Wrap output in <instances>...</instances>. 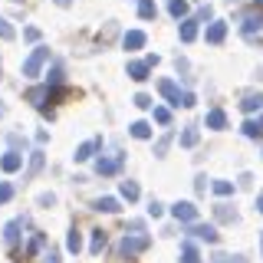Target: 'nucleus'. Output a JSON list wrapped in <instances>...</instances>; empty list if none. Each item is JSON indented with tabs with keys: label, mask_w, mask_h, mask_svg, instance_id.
Returning a JSON list of instances; mask_svg holds the SVG:
<instances>
[{
	"label": "nucleus",
	"mask_w": 263,
	"mask_h": 263,
	"mask_svg": "<svg viewBox=\"0 0 263 263\" xmlns=\"http://www.w3.org/2000/svg\"><path fill=\"white\" fill-rule=\"evenodd\" d=\"M56 4H60V7H69V0H56Z\"/></svg>",
	"instance_id": "obj_48"
},
{
	"label": "nucleus",
	"mask_w": 263,
	"mask_h": 263,
	"mask_svg": "<svg viewBox=\"0 0 263 263\" xmlns=\"http://www.w3.org/2000/svg\"><path fill=\"white\" fill-rule=\"evenodd\" d=\"M155 13H158L155 0H138V16H142V20H155Z\"/></svg>",
	"instance_id": "obj_24"
},
{
	"label": "nucleus",
	"mask_w": 263,
	"mask_h": 263,
	"mask_svg": "<svg viewBox=\"0 0 263 263\" xmlns=\"http://www.w3.org/2000/svg\"><path fill=\"white\" fill-rule=\"evenodd\" d=\"M23 224H27V220H23V217H13V220H10V224H7V227H4V240H7V243H10V247H13L16 240H20V230H23Z\"/></svg>",
	"instance_id": "obj_12"
},
{
	"label": "nucleus",
	"mask_w": 263,
	"mask_h": 263,
	"mask_svg": "<svg viewBox=\"0 0 263 263\" xmlns=\"http://www.w3.org/2000/svg\"><path fill=\"white\" fill-rule=\"evenodd\" d=\"M168 13L175 16V20L184 23V16H187V0H168Z\"/></svg>",
	"instance_id": "obj_19"
},
{
	"label": "nucleus",
	"mask_w": 263,
	"mask_h": 263,
	"mask_svg": "<svg viewBox=\"0 0 263 263\" xmlns=\"http://www.w3.org/2000/svg\"><path fill=\"white\" fill-rule=\"evenodd\" d=\"M125 72H128V79H135V82H145V79H148V72H152V66H148L145 60H132Z\"/></svg>",
	"instance_id": "obj_9"
},
{
	"label": "nucleus",
	"mask_w": 263,
	"mask_h": 263,
	"mask_svg": "<svg viewBox=\"0 0 263 263\" xmlns=\"http://www.w3.org/2000/svg\"><path fill=\"white\" fill-rule=\"evenodd\" d=\"M122 46L125 49H142L145 46V33L142 30H128L125 36H122Z\"/></svg>",
	"instance_id": "obj_13"
},
{
	"label": "nucleus",
	"mask_w": 263,
	"mask_h": 263,
	"mask_svg": "<svg viewBox=\"0 0 263 263\" xmlns=\"http://www.w3.org/2000/svg\"><path fill=\"white\" fill-rule=\"evenodd\" d=\"M13 36H16V33H13V27L4 20V16H0V40H13Z\"/></svg>",
	"instance_id": "obj_36"
},
{
	"label": "nucleus",
	"mask_w": 263,
	"mask_h": 263,
	"mask_svg": "<svg viewBox=\"0 0 263 263\" xmlns=\"http://www.w3.org/2000/svg\"><path fill=\"white\" fill-rule=\"evenodd\" d=\"M40 168H43V152H33V155H30V171H27V175H23V178H27V181H30V178H33V175H36V171H40Z\"/></svg>",
	"instance_id": "obj_27"
},
{
	"label": "nucleus",
	"mask_w": 263,
	"mask_h": 263,
	"mask_svg": "<svg viewBox=\"0 0 263 263\" xmlns=\"http://www.w3.org/2000/svg\"><path fill=\"white\" fill-rule=\"evenodd\" d=\"M230 4H234V0H230Z\"/></svg>",
	"instance_id": "obj_52"
},
{
	"label": "nucleus",
	"mask_w": 263,
	"mask_h": 263,
	"mask_svg": "<svg viewBox=\"0 0 263 263\" xmlns=\"http://www.w3.org/2000/svg\"><path fill=\"white\" fill-rule=\"evenodd\" d=\"M243 135L247 138H260L263 135V125H260V122H253V119H247L243 122Z\"/></svg>",
	"instance_id": "obj_28"
},
{
	"label": "nucleus",
	"mask_w": 263,
	"mask_h": 263,
	"mask_svg": "<svg viewBox=\"0 0 263 263\" xmlns=\"http://www.w3.org/2000/svg\"><path fill=\"white\" fill-rule=\"evenodd\" d=\"M211 16H214L211 7H201V10H197V23H201V20H211Z\"/></svg>",
	"instance_id": "obj_41"
},
{
	"label": "nucleus",
	"mask_w": 263,
	"mask_h": 263,
	"mask_svg": "<svg viewBox=\"0 0 263 263\" xmlns=\"http://www.w3.org/2000/svg\"><path fill=\"white\" fill-rule=\"evenodd\" d=\"M10 197H13V184H7V181H4V184H0V204H7Z\"/></svg>",
	"instance_id": "obj_37"
},
{
	"label": "nucleus",
	"mask_w": 263,
	"mask_h": 263,
	"mask_svg": "<svg viewBox=\"0 0 263 263\" xmlns=\"http://www.w3.org/2000/svg\"><path fill=\"white\" fill-rule=\"evenodd\" d=\"M43 243H46V237H43V234H33V240H30V247H27V257H33V253H36Z\"/></svg>",
	"instance_id": "obj_34"
},
{
	"label": "nucleus",
	"mask_w": 263,
	"mask_h": 263,
	"mask_svg": "<svg viewBox=\"0 0 263 263\" xmlns=\"http://www.w3.org/2000/svg\"><path fill=\"white\" fill-rule=\"evenodd\" d=\"M122 171V155H115V158H99L96 161V175H102V178H112V175H119Z\"/></svg>",
	"instance_id": "obj_6"
},
{
	"label": "nucleus",
	"mask_w": 263,
	"mask_h": 263,
	"mask_svg": "<svg viewBox=\"0 0 263 263\" xmlns=\"http://www.w3.org/2000/svg\"><path fill=\"white\" fill-rule=\"evenodd\" d=\"M260 27H263V16L250 13V16H243V27H240V30H243V36H247V40H253V33H257Z\"/></svg>",
	"instance_id": "obj_15"
},
{
	"label": "nucleus",
	"mask_w": 263,
	"mask_h": 263,
	"mask_svg": "<svg viewBox=\"0 0 263 263\" xmlns=\"http://www.w3.org/2000/svg\"><path fill=\"white\" fill-rule=\"evenodd\" d=\"M122 197H125V201H138V197H142V187H138L135 181H122Z\"/></svg>",
	"instance_id": "obj_23"
},
{
	"label": "nucleus",
	"mask_w": 263,
	"mask_h": 263,
	"mask_svg": "<svg viewBox=\"0 0 263 263\" xmlns=\"http://www.w3.org/2000/svg\"><path fill=\"white\" fill-rule=\"evenodd\" d=\"M257 109H263V92H253V96H247L243 102H240V112H257Z\"/></svg>",
	"instance_id": "obj_18"
},
{
	"label": "nucleus",
	"mask_w": 263,
	"mask_h": 263,
	"mask_svg": "<svg viewBox=\"0 0 263 263\" xmlns=\"http://www.w3.org/2000/svg\"><path fill=\"white\" fill-rule=\"evenodd\" d=\"M46 63H49V46L40 43V46L27 56V60H23V76H27V79H36V76H40V69H43Z\"/></svg>",
	"instance_id": "obj_1"
},
{
	"label": "nucleus",
	"mask_w": 263,
	"mask_h": 263,
	"mask_svg": "<svg viewBox=\"0 0 263 263\" xmlns=\"http://www.w3.org/2000/svg\"><path fill=\"white\" fill-rule=\"evenodd\" d=\"M105 243H109L105 230H92V243H89V253H92V257H99V253L105 250Z\"/></svg>",
	"instance_id": "obj_16"
},
{
	"label": "nucleus",
	"mask_w": 263,
	"mask_h": 263,
	"mask_svg": "<svg viewBox=\"0 0 263 263\" xmlns=\"http://www.w3.org/2000/svg\"><path fill=\"white\" fill-rule=\"evenodd\" d=\"M214 217H217L220 224H234V220H237V211L230 208V204H214Z\"/></svg>",
	"instance_id": "obj_14"
},
{
	"label": "nucleus",
	"mask_w": 263,
	"mask_h": 263,
	"mask_svg": "<svg viewBox=\"0 0 263 263\" xmlns=\"http://www.w3.org/2000/svg\"><path fill=\"white\" fill-rule=\"evenodd\" d=\"M49 86H53V89H56V86H63V69H60V66H53V69H49V76H46V89H49Z\"/></svg>",
	"instance_id": "obj_30"
},
{
	"label": "nucleus",
	"mask_w": 263,
	"mask_h": 263,
	"mask_svg": "<svg viewBox=\"0 0 263 263\" xmlns=\"http://www.w3.org/2000/svg\"><path fill=\"white\" fill-rule=\"evenodd\" d=\"M128 132H132V138H152V125H148V122H132L128 125Z\"/></svg>",
	"instance_id": "obj_22"
},
{
	"label": "nucleus",
	"mask_w": 263,
	"mask_h": 263,
	"mask_svg": "<svg viewBox=\"0 0 263 263\" xmlns=\"http://www.w3.org/2000/svg\"><path fill=\"white\" fill-rule=\"evenodd\" d=\"M158 92L168 99V102L175 105V109H181V102H184V92H181V89H178L171 79H161V82H158Z\"/></svg>",
	"instance_id": "obj_4"
},
{
	"label": "nucleus",
	"mask_w": 263,
	"mask_h": 263,
	"mask_svg": "<svg viewBox=\"0 0 263 263\" xmlns=\"http://www.w3.org/2000/svg\"><path fill=\"white\" fill-rule=\"evenodd\" d=\"M178 36L181 43H191V40H197V16H187L184 23L178 27Z\"/></svg>",
	"instance_id": "obj_11"
},
{
	"label": "nucleus",
	"mask_w": 263,
	"mask_h": 263,
	"mask_svg": "<svg viewBox=\"0 0 263 263\" xmlns=\"http://www.w3.org/2000/svg\"><path fill=\"white\" fill-rule=\"evenodd\" d=\"M66 250H69V253H79L82 250V234H79L76 227L69 230V237H66Z\"/></svg>",
	"instance_id": "obj_25"
},
{
	"label": "nucleus",
	"mask_w": 263,
	"mask_h": 263,
	"mask_svg": "<svg viewBox=\"0 0 263 263\" xmlns=\"http://www.w3.org/2000/svg\"><path fill=\"white\" fill-rule=\"evenodd\" d=\"M23 168V155L20 152H4V158H0V171H7V175H13V171Z\"/></svg>",
	"instance_id": "obj_8"
},
{
	"label": "nucleus",
	"mask_w": 263,
	"mask_h": 263,
	"mask_svg": "<svg viewBox=\"0 0 263 263\" xmlns=\"http://www.w3.org/2000/svg\"><path fill=\"white\" fill-rule=\"evenodd\" d=\"M43 260H46V263H60V253H56V250H46Z\"/></svg>",
	"instance_id": "obj_44"
},
{
	"label": "nucleus",
	"mask_w": 263,
	"mask_h": 263,
	"mask_svg": "<svg viewBox=\"0 0 263 263\" xmlns=\"http://www.w3.org/2000/svg\"><path fill=\"white\" fill-rule=\"evenodd\" d=\"M27 99H30L33 105H43V99H49V89H30Z\"/></svg>",
	"instance_id": "obj_31"
},
{
	"label": "nucleus",
	"mask_w": 263,
	"mask_h": 263,
	"mask_svg": "<svg viewBox=\"0 0 263 263\" xmlns=\"http://www.w3.org/2000/svg\"><path fill=\"white\" fill-rule=\"evenodd\" d=\"M148 214H152V217H161V214H164V204L152 201V204H148Z\"/></svg>",
	"instance_id": "obj_40"
},
{
	"label": "nucleus",
	"mask_w": 263,
	"mask_h": 263,
	"mask_svg": "<svg viewBox=\"0 0 263 263\" xmlns=\"http://www.w3.org/2000/svg\"><path fill=\"white\" fill-rule=\"evenodd\" d=\"M23 36H27V40H33V43H36V40H40V30H36V27H27V30H23Z\"/></svg>",
	"instance_id": "obj_42"
},
{
	"label": "nucleus",
	"mask_w": 263,
	"mask_h": 263,
	"mask_svg": "<svg viewBox=\"0 0 263 263\" xmlns=\"http://www.w3.org/2000/svg\"><path fill=\"white\" fill-rule=\"evenodd\" d=\"M260 125H263V119H260Z\"/></svg>",
	"instance_id": "obj_51"
},
{
	"label": "nucleus",
	"mask_w": 263,
	"mask_h": 263,
	"mask_svg": "<svg viewBox=\"0 0 263 263\" xmlns=\"http://www.w3.org/2000/svg\"><path fill=\"white\" fill-rule=\"evenodd\" d=\"M260 250H263V234H260Z\"/></svg>",
	"instance_id": "obj_49"
},
{
	"label": "nucleus",
	"mask_w": 263,
	"mask_h": 263,
	"mask_svg": "<svg viewBox=\"0 0 263 263\" xmlns=\"http://www.w3.org/2000/svg\"><path fill=\"white\" fill-rule=\"evenodd\" d=\"M211 260H214V263H247L240 253H214Z\"/></svg>",
	"instance_id": "obj_29"
},
{
	"label": "nucleus",
	"mask_w": 263,
	"mask_h": 263,
	"mask_svg": "<svg viewBox=\"0 0 263 263\" xmlns=\"http://www.w3.org/2000/svg\"><path fill=\"white\" fill-rule=\"evenodd\" d=\"M171 217L191 227V224H197V208L191 201H178V204H171Z\"/></svg>",
	"instance_id": "obj_3"
},
{
	"label": "nucleus",
	"mask_w": 263,
	"mask_h": 263,
	"mask_svg": "<svg viewBox=\"0 0 263 263\" xmlns=\"http://www.w3.org/2000/svg\"><path fill=\"white\" fill-rule=\"evenodd\" d=\"M148 243H152V240H148L145 234H125V237H122V247H119V253L132 260V257H138L142 250H148Z\"/></svg>",
	"instance_id": "obj_2"
},
{
	"label": "nucleus",
	"mask_w": 263,
	"mask_h": 263,
	"mask_svg": "<svg viewBox=\"0 0 263 263\" xmlns=\"http://www.w3.org/2000/svg\"><path fill=\"white\" fill-rule=\"evenodd\" d=\"M187 234L197 237V240H208V243H217L220 240V234H217V227H214V224H191V227H187Z\"/></svg>",
	"instance_id": "obj_5"
},
{
	"label": "nucleus",
	"mask_w": 263,
	"mask_h": 263,
	"mask_svg": "<svg viewBox=\"0 0 263 263\" xmlns=\"http://www.w3.org/2000/svg\"><path fill=\"white\" fill-rule=\"evenodd\" d=\"M214 194H217V197L234 194V184H230V181H214Z\"/></svg>",
	"instance_id": "obj_32"
},
{
	"label": "nucleus",
	"mask_w": 263,
	"mask_h": 263,
	"mask_svg": "<svg viewBox=\"0 0 263 263\" xmlns=\"http://www.w3.org/2000/svg\"><path fill=\"white\" fill-rule=\"evenodd\" d=\"M257 7H263V0H257Z\"/></svg>",
	"instance_id": "obj_50"
},
{
	"label": "nucleus",
	"mask_w": 263,
	"mask_h": 263,
	"mask_svg": "<svg viewBox=\"0 0 263 263\" xmlns=\"http://www.w3.org/2000/svg\"><path fill=\"white\" fill-rule=\"evenodd\" d=\"M92 208H96V211H102V214H119V211H122L115 197H99V201L92 204Z\"/></svg>",
	"instance_id": "obj_20"
},
{
	"label": "nucleus",
	"mask_w": 263,
	"mask_h": 263,
	"mask_svg": "<svg viewBox=\"0 0 263 263\" xmlns=\"http://www.w3.org/2000/svg\"><path fill=\"white\" fill-rule=\"evenodd\" d=\"M208 128H227L224 109H211V112H208Z\"/></svg>",
	"instance_id": "obj_21"
},
{
	"label": "nucleus",
	"mask_w": 263,
	"mask_h": 263,
	"mask_svg": "<svg viewBox=\"0 0 263 263\" xmlns=\"http://www.w3.org/2000/svg\"><path fill=\"white\" fill-rule=\"evenodd\" d=\"M194 102H197V99H194V92H184V102H181V109H191Z\"/></svg>",
	"instance_id": "obj_43"
},
{
	"label": "nucleus",
	"mask_w": 263,
	"mask_h": 263,
	"mask_svg": "<svg viewBox=\"0 0 263 263\" xmlns=\"http://www.w3.org/2000/svg\"><path fill=\"white\" fill-rule=\"evenodd\" d=\"M197 142H201V132H197V125H187L184 132H181V148H194Z\"/></svg>",
	"instance_id": "obj_17"
},
{
	"label": "nucleus",
	"mask_w": 263,
	"mask_h": 263,
	"mask_svg": "<svg viewBox=\"0 0 263 263\" xmlns=\"http://www.w3.org/2000/svg\"><path fill=\"white\" fill-rule=\"evenodd\" d=\"M99 148H102V138H89V142H82V145L76 148V155H72V158H76V161H89V158L99 152Z\"/></svg>",
	"instance_id": "obj_7"
},
{
	"label": "nucleus",
	"mask_w": 263,
	"mask_h": 263,
	"mask_svg": "<svg viewBox=\"0 0 263 263\" xmlns=\"http://www.w3.org/2000/svg\"><path fill=\"white\" fill-rule=\"evenodd\" d=\"M132 102L138 105V109H148V105H152V96H145V92H138L135 99H132Z\"/></svg>",
	"instance_id": "obj_38"
},
{
	"label": "nucleus",
	"mask_w": 263,
	"mask_h": 263,
	"mask_svg": "<svg viewBox=\"0 0 263 263\" xmlns=\"http://www.w3.org/2000/svg\"><path fill=\"white\" fill-rule=\"evenodd\" d=\"M155 122H158V125H168V122H171V112L161 109V105H155Z\"/></svg>",
	"instance_id": "obj_35"
},
{
	"label": "nucleus",
	"mask_w": 263,
	"mask_h": 263,
	"mask_svg": "<svg viewBox=\"0 0 263 263\" xmlns=\"http://www.w3.org/2000/svg\"><path fill=\"white\" fill-rule=\"evenodd\" d=\"M181 263H201V253H197L194 243H184V247H181Z\"/></svg>",
	"instance_id": "obj_26"
},
{
	"label": "nucleus",
	"mask_w": 263,
	"mask_h": 263,
	"mask_svg": "<svg viewBox=\"0 0 263 263\" xmlns=\"http://www.w3.org/2000/svg\"><path fill=\"white\" fill-rule=\"evenodd\" d=\"M204 181H208V178H204V175L197 178V184H194V187H197V194H204V191H208V184H204Z\"/></svg>",
	"instance_id": "obj_45"
},
{
	"label": "nucleus",
	"mask_w": 263,
	"mask_h": 263,
	"mask_svg": "<svg viewBox=\"0 0 263 263\" xmlns=\"http://www.w3.org/2000/svg\"><path fill=\"white\" fill-rule=\"evenodd\" d=\"M257 211H260V214H263V194H260V197H257Z\"/></svg>",
	"instance_id": "obj_46"
},
{
	"label": "nucleus",
	"mask_w": 263,
	"mask_h": 263,
	"mask_svg": "<svg viewBox=\"0 0 263 263\" xmlns=\"http://www.w3.org/2000/svg\"><path fill=\"white\" fill-rule=\"evenodd\" d=\"M40 208H53V204H56V194H40Z\"/></svg>",
	"instance_id": "obj_39"
},
{
	"label": "nucleus",
	"mask_w": 263,
	"mask_h": 263,
	"mask_svg": "<svg viewBox=\"0 0 263 263\" xmlns=\"http://www.w3.org/2000/svg\"><path fill=\"white\" fill-rule=\"evenodd\" d=\"M171 138H175V135H171V132H164V135L158 138V145H155V155H158V158H161V155H164V152H168V145H171Z\"/></svg>",
	"instance_id": "obj_33"
},
{
	"label": "nucleus",
	"mask_w": 263,
	"mask_h": 263,
	"mask_svg": "<svg viewBox=\"0 0 263 263\" xmlns=\"http://www.w3.org/2000/svg\"><path fill=\"white\" fill-rule=\"evenodd\" d=\"M204 36H208V43H224V36H227V23L224 20H214L211 27H208V33H204Z\"/></svg>",
	"instance_id": "obj_10"
},
{
	"label": "nucleus",
	"mask_w": 263,
	"mask_h": 263,
	"mask_svg": "<svg viewBox=\"0 0 263 263\" xmlns=\"http://www.w3.org/2000/svg\"><path fill=\"white\" fill-rule=\"evenodd\" d=\"M4 115H7V105H4V102H0V119H4Z\"/></svg>",
	"instance_id": "obj_47"
}]
</instances>
